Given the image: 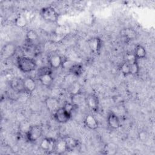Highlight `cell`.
Masks as SVG:
<instances>
[{
  "label": "cell",
  "instance_id": "12",
  "mask_svg": "<svg viewBox=\"0 0 155 155\" xmlns=\"http://www.w3.org/2000/svg\"><path fill=\"white\" fill-rule=\"evenodd\" d=\"M108 125L112 129L116 130L120 127V120L119 117L113 112H110L107 116Z\"/></svg>",
  "mask_w": 155,
  "mask_h": 155
},
{
  "label": "cell",
  "instance_id": "10",
  "mask_svg": "<svg viewBox=\"0 0 155 155\" xmlns=\"http://www.w3.org/2000/svg\"><path fill=\"white\" fill-rule=\"evenodd\" d=\"M10 87L12 89L19 93H25L24 79L16 77L10 81Z\"/></svg>",
  "mask_w": 155,
  "mask_h": 155
},
{
  "label": "cell",
  "instance_id": "6",
  "mask_svg": "<svg viewBox=\"0 0 155 155\" xmlns=\"http://www.w3.org/2000/svg\"><path fill=\"white\" fill-rule=\"evenodd\" d=\"M85 102L87 106L93 111L97 112L99 110V102L97 96L93 94H89L85 98Z\"/></svg>",
  "mask_w": 155,
  "mask_h": 155
},
{
  "label": "cell",
  "instance_id": "28",
  "mask_svg": "<svg viewBox=\"0 0 155 155\" xmlns=\"http://www.w3.org/2000/svg\"><path fill=\"white\" fill-rule=\"evenodd\" d=\"M134 53H127L126 54V61L125 62H127L129 64H132L135 61H137Z\"/></svg>",
  "mask_w": 155,
  "mask_h": 155
},
{
  "label": "cell",
  "instance_id": "27",
  "mask_svg": "<svg viewBox=\"0 0 155 155\" xmlns=\"http://www.w3.org/2000/svg\"><path fill=\"white\" fill-rule=\"evenodd\" d=\"M130 64V68H131V74L136 75L138 74L139 71V66L137 63V61Z\"/></svg>",
  "mask_w": 155,
  "mask_h": 155
},
{
  "label": "cell",
  "instance_id": "17",
  "mask_svg": "<svg viewBox=\"0 0 155 155\" xmlns=\"http://www.w3.org/2000/svg\"><path fill=\"white\" fill-rule=\"evenodd\" d=\"M118 151L117 145L113 142H110L105 145L103 149V154L108 155H114Z\"/></svg>",
  "mask_w": 155,
  "mask_h": 155
},
{
  "label": "cell",
  "instance_id": "3",
  "mask_svg": "<svg viewBox=\"0 0 155 155\" xmlns=\"http://www.w3.org/2000/svg\"><path fill=\"white\" fill-rule=\"evenodd\" d=\"M41 15L44 20L51 23L56 22L59 18V13L51 6L43 7L41 10Z\"/></svg>",
  "mask_w": 155,
  "mask_h": 155
},
{
  "label": "cell",
  "instance_id": "5",
  "mask_svg": "<svg viewBox=\"0 0 155 155\" xmlns=\"http://www.w3.org/2000/svg\"><path fill=\"white\" fill-rule=\"evenodd\" d=\"M71 114L68 113L63 107H60L54 113L53 116L56 121L60 124L67 123L71 117Z\"/></svg>",
  "mask_w": 155,
  "mask_h": 155
},
{
  "label": "cell",
  "instance_id": "14",
  "mask_svg": "<svg viewBox=\"0 0 155 155\" xmlns=\"http://www.w3.org/2000/svg\"><path fill=\"white\" fill-rule=\"evenodd\" d=\"M67 151H68V149H67V144L64 137L59 138L58 140H56L54 148V152L56 154H61Z\"/></svg>",
  "mask_w": 155,
  "mask_h": 155
},
{
  "label": "cell",
  "instance_id": "19",
  "mask_svg": "<svg viewBox=\"0 0 155 155\" xmlns=\"http://www.w3.org/2000/svg\"><path fill=\"white\" fill-rule=\"evenodd\" d=\"M83 66L81 64H73L68 68V71L75 76H80L83 73Z\"/></svg>",
  "mask_w": 155,
  "mask_h": 155
},
{
  "label": "cell",
  "instance_id": "20",
  "mask_svg": "<svg viewBox=\"0 0 155 155\" xmlns=\"http://www.w3.org/2000/svg\"><path fill=\"white\" fill-rule=\"evenodd\" d=\"M68 92L71 95L82 93V87L78 82H73L68 87Z\"/></svg>",
  "mask_w": 155,
  "mask_h": 155
},
{
  "label": "cell",
  "instance_id": "16",
  "mask_svg": "<svg viewBox=\"0 0 155 155\" xmlns=\"http://www.w3.org/2000/svg\"><path fill=\"white\" fill-rule=\"evenodd\" d=\"M16 51V47L13 43H8L4 45L2 50V55L5 58H10L13 56Z\"/></svg>",
  "mask_w": 155,
  "mask_h": 155
},
{
  "label": "cell",
  "instance_id": "23",
  "mask_svg": "<svg viewBox=\"0 0 155 155\" xmlns=\"http://www.w3.org/2000/svg\"><path fill=\"white\" fill-rule=\"evenodd\" d=\"M15 24L18 27L23 28L27 25V19L25 18L24 16L20 15L16 18V19H15Z\"/></svg>",
  "mask_w": 155,
  "mask_h": 155
},
{
  "label": "cell",
  "instance_id": "21",
  "mask_svg": "<svg viewBox=\"0 0 155 155\" xmlns=\"http://www.w3.org/2000/svg\"><path fill=\"white\" fill-rule=\"evenodd\" d=\"M134 54L137 60L145 58L147 54V51L145 48L142 45L139 44V45H137L135 48Z\"/></svg>",
  "mask_w": 155,
  "mask_h": 155
},
{
  "label": "cell",
  "instance_id": "9",
  "mask_svg": "<svg viewBox=\"0 0 155 155\" xmlns=\"http://www.w3.org/2000/svg\"><path fill=\"white\" fill-rule=\"evenodd\" d=\"M55 141L51 137H45L42 139L40 142V148L47 153H51L54 151Z\"/></svg>",
  "mask_w": 155,
  "mask_h": 155
},
{
  "label": "cell",
  "instance_id": "25",
  "mask_svg": "<svg viewBox=\"0 0 155 155\" xmlns=\"http://www.w3.org/2000/svg\"><path fill=\"white\" fill-rule=\"evenodd\" d=\"M26 38L28 41H34L38 38V35L35 30H29L26 33Z\"/></svg>",
  "mask_w": 155,
  "mask_h": 155
},
{
  "label": "cell",
  "instance_id": "24",
  "mask_svg": "<svg viewBox=\"0 0 155 155\" xmlns=\"http://www.w3.org/2000/svg\"><path fill=\"white\" fill-rule=\"evenodd\" d=\"M120 70L124 76H128L129 74H131L130 64L127 62L125 61L121 64L120 67Z\"/></svg>",
  "mask_w": 155,
  "mask_h": 155
},
{
  "label": "cell",
  "instance_id": "8",
  "mask_svg": "<svg viewBox=\"0 0 155 155\" xmlns=\"http://www.w3.org/2000/svg\"><path fill=\"white\" fill-rule=\"evenodd\" d=\"M47 109L51 113H54L59 107V101L58 98L53 96H48L44 101Z\"/></svg>",
  "mask_w": 155,
  "mask_h": 155
},
{
  "label": "cell",
  "instance_id": "26",
  "mask_svg": "<svg viewBox=\"0 0 155 155\" xmlns=\"http://www.w3.org/2000/svg\"><path fill=\"white\" fill-rule=\"evenodd\" d=\"M64 107V108L70 114H71L72 115L73 112L76 110V108L78 107H76L75 105H74L72 102H66L64 103V105L62 106Z\"/></svg>",
  "mask_w": 155,
  "mask_h": 155
},
{
  "label": "cell",
  "instance_id": "13",
  "mask_svg": "<svg viewBox=\"0 0 155 155\" xmlns=\"http://www.w3.org/2000/svg\"><path fill=\"white\" fill-rule=\"evenodd\" d=\"M84 123L88 128L92 130H96L99 127V122L91 114H88L85 116Z\"/></svg>",
  "mask_w": 155,
  "mask_h": 155
},
{
  "label": "cell",
  "instance_id": "29",
  "mask_svg": "<svg viewBox=\"0 0 155 155\" xmlns=\"http://www.w3.org/2000/svg\"><path fill=\"white\" fill-rule=\"evenodd\" d=\"M148 136H147V134L146 133V132L145 131H142L140 134H139V138L141 140L143 141V140H147V138Z\"/></svg>",
  "mask_w": 155,
  "mask_h": 155
},
{
  "label": "cell",
  "instance_id": "4",
  "mask_svg": "<svg viewBox=\"0 0 155 155\" xmlns=\"http://www.w3.org/2000/svg\"><path fill=\"white\" fill-rule=\"evenodd\" d=\"M43 133L42 128L39 125L30 126L26 134L27 140L30 142H34L38 140L42 136Z\"/></svg>",
  "mask_w": 155,
  "mask_h": 155
},
{
  "label": "cell",
  "instance_id": "2",
  "mask_svg": "<svg viewBox=\"0 0 155 155\" xmlns=\"http://www.w3.org/2000/svg\"><path fill=\"white\" fill-rule=\"evenodd\" d=\"M50 67L43 66L38 70V79L42 85L49 87L53 83V78Z\"/></svg>",
  "mask_w": 155,
  "mask_h": 155
},
{
  "label": "cell",
  "instance_id": "22",
  "mask_svg": "<svg viewBox=\"0 0 155 155\" xmlns=\"http://www.w3.org/2000/svg\"><path fill=\"white\" fill-rule=\"evenodd\" d=\"M85 97L84 96L82 93L71 95V102L78 107L83 102H85Z\"/></svg>",
  "mask_w": 155,
  "mask_h": 155
},
{
  "label": "cell",
  "instance_id": "15",
  "mask_svg": "<svg viewBox=\"0 0 155 155\" xmlns=\"http://www.w3.org/2000/svg\"><path fill=\"white\" fill-rule=\"evenodd\" d=\"M24 85L25 93L28 94H30L34 91L36 87L35 80L31 77H27L24 79Z\"/></svg>",
  "mask_w": 155,
  "mask_h": 155
},
{
  "label": "cell",
  "instance_id": "11",
  "mask_svg": "<svg viewBox=\"0 0 155 155\" xmlns=\"http://www.w3.org/2000/svg\"><path fill=\"white\" fill-rule=\"evenodd\" d=\"M64 61L62 57L58 54H53L48 59L49 67L53 69H57L62 66Z\"/></svg>",
  "mask_w": 155,
  "mask_h": 155
},
{
  "label": "cell",
  "instance_id": "18",
  "mask_svg": "<svg viewBox=\"0 0 155 155\" xmlns=\"http://www.w3.org/2000/svg\"><path fill=\"white\" fill-rule=\"evenodd\" d=\"M64 138L65 140L68 151L73 150L79 145V141L70 136H66Z\"/></svg>",
  "mask_w": 155,
  "mask_h": 155
},
{
  "label": "cell",
  "instance_id": "1",
  "mask_svg": "<svg viewBox=\"0 0 155 155\" xmlns=\"http://www.w3.org/2000/svg\"><path fill=\"white\" fill-rule=\"evenodd\" d=\"M18 68L24 73H30L36 68V62L31 58L26 56H18L16 60Z\"/></svg>",
  "mask_w": 155,
  "mask_h": 155
},
{
  "label": "cell",
  "instance_id": "7",
  "mask_svg": "<svg viewBox=\"0 0 155 155\" xmlns=\"http://www.w3.org/2000/svg\"><path fill=\"white\" fill-rule=\"evenodd\" d=\"M88 46L91 51L94 54L99 53L102 48V42L99 37H93L87 41Z\"/></svg>",
  "mask_w": 155,
  "mask_h": 155
}]
</instances>
